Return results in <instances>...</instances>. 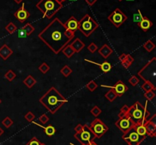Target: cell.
I'll return each instance as SVG.
<instances>
[{"instance_id": "6da1fadb", "label": "cell", "mask_w": 156, "mask_h": 145, "mask_svg": "<svg viewBox=\"0 0 156 145\" xmlns=\"http://www.w3.org/2000/svg\"><path fill=\"white\" fill-rule=\"evenodd\" d=\"M66 30L64 24L59 18H54L39 33L38 37L55 54H59L72 40L66 34Z\"/></svg>"}, {"instance_id": "7a4b0ae2", "label": "cell", "mask_w": 156, "mask_h": 145, "mask_svg": "<svg viewBox=\"0 0 156 145\" xmlns=\"http://www.w3.org/2000/svg\"><path fill=\"white\" fill-rule=\"evenodd\" d=\"M39 102L52 114H55L65 103H68L66 99L54 87L50 88L42 97Z\"/></svg>"}, {"instance_id": "3957f363", "label": "cell", "mask_w": 156, "mask_h": 145, "mask_svg": "<svg viewBox=\"0 0 156 145\" xmlns=\"http://www.w3.org/2000/svg\"><path fill=\"white\" fill-rule=\"evenodd\" d=\"M148 101L149 100L146 102V105L144 106L140 102L137 101L129 107L127 115L135 125H144L146 122L149 119L150 116V112L147 109Z\"/></svg>"}, {"instance_id": "277c9868", "label": "cell", "mask_w": 156, "mask_h": 145, "mask_svg": "<svg viewBox=\"0 0 156 145\" xmlns=\"http://www.w3.org/2000/svg\"><path fill=\"white\" fill-rule=\"evenodd\" d=\"M36 7L44 18L50 19L62 9V4L59 0H40L37 3Z\"/></svg>"}, {"instance_id": "5b68a950", "label": "cell", "mask_w": 156, "mask_h": 145, "mask_svg": "<svg viewBox=\"0 0 156 145\" xmlns=\"http://www.w3.org/2000/svg\"><path fill=\"white\" fill-rule=\"evenodd\" d=\"M138 75L144 81L151 82L156 85V58L153 57L138 72Z\"/></svg>"}, {"instance_id": "8992f818", "label": "cell", "mask_w": 156, "mask_h": 145, "mask_svg": "<svg viewBox=\"0 0 156 145\" xmlns=\"http://www.w3.org/2000/svg\"><path fill=\"white\" fill-rule=\"evenodd\" d=\"M98 27V23L96 22L89 15L86 14L79 21L78 30H80L86 37H88Z\"/></svg>"}, {"instance_id": "52a82bcc", "label": "cell", "mask_w": 156, "mask_h": 145, "mask_svg": "<svg viewBox=\"0 0 156 145\" xmlns=\"http://www.w3.org/2000/svg\"><path fill=\"white\" fill-rule=\"evenodd\" d=\"M74 138L79 141L82 145H88L91 141H94L96 137L91 131L89 126L88 125H85L83 126L82 132L75 134Z\"/></svg>"}, {"instance_id": "ba28073f", "label": "cell", "mask_w": 156, "mask_h": 145, "mask_svg": "<svg viewBox=\"0 0 156 145\" xmlns=\"http://www.w3.org/2000/svg\"><path fill=\"white\" fill-rule=\"evenodd\" d=\"M122 138L128 145H140L146 139V137L138 135L135 128L133 127L128 132L123 134Z\"/></svg>"}, {"instance_id": "9c48e42d", "label": "cell", "mask_w": 156, "mask_h": 145, "mask_svg": "<svg viewBox=\"0 0 156 145\" xmlns=\"http://www.w3.org/2000/svg\"><path fill=\"white\" fill-rule=\"evenodd\" d=\"M90 129L93 132L97 138H101L106 132L109 130L108 126H107L103 122L99 119H95L89 126Z\"/></svg>"}, {"instance_id": "30bf717a", "label": "cell", "mask_w": 156, "mask_h": 145, "mask_svg": "<svg viewBox=\"0 0 156 145\" xmlns=\"http://www.w3.org/2000/svg\"><path fill=\"white\" fill-rule=\"evenodd\" d=\"M108 20H109L116 27H120V26L127 20V16H126L120 9L117 8V9L108 16Z\"/></svg>"}, {"instance_id": "8fae6325", "label": "cell", "mask_w": 156, "mask_h": 145, "mask_svg": "<svg viewBox=\"0 0 156 145\" xmlns=\"http://www.w3.org/2000/svg\"><path fill=\"white\" fill-rule=\"evenodd\" d=\"M115 125L123 134L126 133V132H128L129 129H132L133 127L135 126L134 123L132 121V119L128 116V115H126V116H124L123 118L119 119L115 123Z\"/></svg>"}, {"instance_id": "7c38bea8", "label": "cell", "mask_w": 156, "mask_h": 145, "mask_svg": "<svg viewBox=\"0 0 156 145\" xmlns=\"http://www.w3.org/2000/svg\"><path fill=\"white\" fill-rule=\"evenodd\" d=\"M101 87L102 88H110V89L114 90V92L117 94V97H122L126 91H128V87L123 83L122 81H118L117 83L115 84L113 86H109V85H101Z\"/></svg>"}, {"instance_id": "4fadbf2b", "label": "cell", "mask_w": 156, "mask_h": 145, "mask_svg": "<svg viewBox=\"0 0 156 145\" xmlns=\"http://www.w3.org/2000/svg\"><path fill=\"white\" fill-rule=\"evenodd\" d=\"M145 127L146 129L148 136L154 138L156 136V115L154 114L150 119L145 123Z\"/></svg>"}, {"instance_id": "5bb4252c", "label": "cell", "mask_w": 156, "mask_h": 145, "mask_svg": "<svg viewBox=\"0 0 156 145\" xmlns=\"http://www.w3.org/2000/svg\"><path fill=\"white\" fill-rule=\"evenodd\" d=\"M30 15L28 12V11L25 9L24 3H23L22 6H21L20 9H18V10L14 13V16H15L21 23L24 22V21L30 17Z\"/></svg>"}, {"instance_id": "9a60e30c", "label": "cell", "mask_w": 156, "mask_h": 145, "mask_svg": "<svg viewBox=\"0 0 156 145\" xmlns=\"http://www.w3.org/2000/svg\"><path fill=\"white\" fill-rule=\"evenodd\" d=\"M34 31V27L30 23H27L24 27L19 29L18 32V38H26L30 36Z\"/></svg>"}, {"instance_id": "2e32d148", "label": "cell", "mask_w": 156, "mask_h": 145, "mask_svg": "<svg viewBox=\"0 0 156 145\" xmlns=\"http://www.w3.org/2000/svg\"><path fill=\"white\" fill-rule=\"evenodd\" d=\"M64 25L67 30L76 32L78 30V27H79V21L74 16H71L69 18L68 21L64 24Z\"/></svg>"}, {"instance_id": "e0dca14e", "label": "cell", "mask_w": 156, "mask_h": 145, "mask_svg": "<svg viewBox=\"0 0 156 145\" xmlns=\"http://www.w3.org/2000/svg\"><path fill=\"white\" fill-rule=\"evenodd\" d=\"M12 54H13V50L7 44H4L0 48V57L3 60H7Z\"/></svg>"}, {"instance_id": "ac0fdd59", "label": "cell", "mask_w": 156, "mask_h": 145, "mask_svg": "<svg viewBox=\"0 0 156 145\" xmlns=\"http://www.w3.org/2000/svg\"><path fill=\"white\" fill-rule=\"evenodd\" d=\"M99 54L101 55V56L105 59H108L113 53V50L111 47H110L108 44H104L100 49H98Z\"/></svg>"}, {"instance_id": "d6986e66", "label": "cell", "mask_w": 156, "mask_h": 145, "mask_svg": "<svg viewBox=\"0 0 156 145\" xmlns=\"http://www.w3.org/2000/svg\"><path fill=\"white\" fill-rule=\"evenodd\" d=\"M138 25L141 27V29L143 30V31L146 32L147 30H149L152 26H153V23H152V21L147 18V17L144 16L143 17V20L139 23Z\"/></svg>"}, {"instance_id": "ffe728a7", "label": "cell", "mask_w": 156, "mask_h": 145, "mask_svg": "<svg viewBox=\"0 0 156 145\" xmlns=\"http://www.w3.org/2000/svg\"><path fill=\"white\" fill-rule=\"evenodd\" d=\"M70 46L76 53H79L82 49H84V47H85V44L79 38H76L73 43H71Z\"/></svg>"}, {"instance_id": "44dd1931", "label": "cell", "mask_w": 156, "mask_h": 145, "mask_svg": "<svg viewBox=\"0 0 156 145\" xmlns=\"http://www.w3.org/2000/svg\"><path fill=\"white\" fill-rule=\"evenodd\" d=\"M85 60L86 61V62H89V63L94 64V65H98V66L100 67V68L101 69V71H103L104 73H108V71H111V67H112L111 66V64L108 62H103L102 64H98V63H97V62H93V61L88 60V59H85Z\"/></svg>"}, {"instance_id": "7402d4cb", "label": "cell", "mask_w": 156, "mask_h": 145, "mask_svg": "<svg viewBox=\"0 0 156 145\" xmlns=\"http://www.w3.org/2000/svg\"><path fill=\"white\" fill-rule=\"evenodd\" d=\"M32 123H34L37 126H40L41 128H42L44 131V133H45L47 136L52 137L56 134V129H55L53 126H51V125H49V126H47V127H44V126H41V125L37 124V123H34V122H32Z\"/></svg>"}, {"instance_id": "603a6c76", "label": "cell", "mask_w": 156, "mask_h": 145, "mask_svg": "<svg viewBox=\"0 0 156 145\" xmlns=\"http://www.w3.org/2000/svg\"><path fill=\"white\" fill-rule=\"evenodd\" d=\"M23 83L26 85L27 88H31L37 84V81L34 78H33V76L28 75L27 77H26V78L23 81Z\"/></svg>"}, {"instance_id": "cb8c5ba5", "label": "cell", "mask_w": 156, "mask_h": 145, "mask_svg": "<svg viewBox=\"0 0 156 145\" xmlns=\"http://www.w3.org/2000/svg\"><path fill=\"white\" fill-rule=\"evenodd\" d=\"M136 131L138 133V135H140V136L146 137L147 136V132H146V129L145 127V125L143 124H140V125H135L134 126Z\"/></svg>"}, {"instance_id": "d4e9b609", "label": "cell", "mask_w": 156, "mask_h": 145, "mask_svg": "<svg viewBox=\"0 0 156 145\" xmlns=\"http://www.w3.org/2000/svg\"><path fill=\"white\" fill-rule=\"evenodd\" d=\"M62 52L67 58H69H69H71L72 56H73V55L76 53V52H75L74 50L72 48V47L70 46V44H68L67 46H66V47L62 50Z\"/></svg>"}, {"instance_id": "484cf974", "label": "cell", "mask_w": 156, "mask_h": 145, "mask_svg": "<svg viewBox=\"0 0 156 145\" xmlns=\"http://www.w3.org/2000/svg\"><path fill=\"white\" fill-rule=\"evenodd\" d=\"M142 89H143L145 92H148V91H155L156 86L155 85H152L151 82L145 81L144 84L142 85Z\"/></svg>"}, {"instance_id": "4316f807", "label": "cell", "mask_w": 156, "mask_h": 145, "mask_svg": "<svg viewBox=\"0 0 156 145\" xmlns=\"http://www.w3.org/2000/svg\"><path fill=\"white\" fill-rule=\"evenodd\" d=\"M105 97H106L107 100H109L110 102H113L118 97H117V94L114 92V90L111 89L110 91H108V92H107L106 94H105Z\"/></svg>"}, {"instance_id": "83f0119b", "label": "cell", "mask_w": 156, "mask_h": 145, "mask_svg": "<svg viewBox=\"0 0 156 145\" xmlns=\"http://www.w3.org/2000/svg\"><path fill=\"white\" fill-rule=\"evenodd\" d=\"M60 73L64 76V77L67 78V77H69V76L72 73H73V70H72V68H70L69 65H64L62 68H61Z\"/></svg>"}, {"instance_id": "f1b7e54d", "label": "cell", "mask_w": 156, "mask_h": 145, "mask_svg": "<svg viewBox=\"0 0 156 145\" xmlns=\"http://www.w3.org/2000/svg\"><path fill=\"white\" fill-rule=\"evenodd\" d=\"M143 48L146 50L147 52H152L154 49L155 48V45L152 40H149L146 41L144 44H143Z\"/></svg>"}, {"instance_id": "f546056e", "label": "cell", "mask_w": 156, "mask_h": 145, "mask_svg": "<svg viewBox=\"0 0 156 145\" xmlns=\"http://www.w3.org/2000/svg\"><path fill=\"white\" fill-rule=\"evenodd\" d=\"M5 28L7 30L8 33H10V34H12V33H14L17 30V26L15 25L13 22H9V24L5 26Z\"/></svg>"}, {"instance_id": "4dcf8cb0", "label": "cell", "mask_w": 156, "mask_h": 145, "mask_svg": "<svg viewBox=\"0 0 156 145\" xmlns=\"http://www.w3.org/2000/svg\"><path fill=\"white\" fill-rule=\"evenodd\" d=\"M4 78L5 79H7L9 81H13L14 79L16 78V74H15V73L12 70L10 69V70H9V71H8L5 74Z\"/></svg>"}, {"instance_id": "1f68e13d", "label": "cell", "mask_w": 156, "mask_h": 145, "mask_svg": "<svg viewBox=\"0 0 156 145\" xmlns=\"http://www.w3.org/2000/svg\"><path fill=\"white\" fill-rule=\"evenodd\" d=\"M13 120H12V119L9 118V116L5 117V118L2 120V124L3 126H4V127L6 128V129H9V128L13 125Z\"/></svg>"}, {"instance_id": "d6a6232c", "label": "cell", "mask_w": 156, "mask_h": 145, "mask_svg": "<svg viewBox=\"0 0 156 145\" xmlns=\"http://www.w3.org/2000/svg\"><path fill=\"white\" fill-rule=\"evenodd\" d=\"M98 85L97 84L95 83V81H89L86 85L87 89L89 91H91V92H93V91H95L98 88Z\"/></svg>"}, {"instance_id": "836d02e7", "label": "cell", "mask_w": 156, "mask_h": 145, "mask_svg": "<svg viewBox=\"0 0 156 145\" xmlns=\"http://www.w3.org/2000/svg\"><path fill=\"white\" fill-rule=\"evenodd\" d=\"M50 66H49V65H47L46 62H43V63L41 64L39 67H38V69H39V71L44 74H46L47 72H48L49 70H50Z\"/></svg>"}, {"instance_id": "e575fe53", "label": "cell", "mask_w": 156, "mask_h": 145, "mask_svg": "<svg viewBox=\"0 0 156 145\" xmlns=\"http://www.w3.org/2000/svg\"><path fill=\"white\" fill-rule=\"evenodd\" d=\"M143 15H142L141 11L140 10L137 11L136 13H135L133 15V21L135 23H137V24H139V23L143 20Z\"/></svg>"}, {"instance_id": "d590c367", "label": "cell", "mask_w": 156, "mask_h": 145, "mask_svg": "<svg viewBox=\"0 0 156 145\" xmlns=\"http://www.w3.org/2000/svg\"><path fill=\"white\" fill-rule=\"evenodd\" d=\"M144 97L147 99V100L152 101V100L155 97V92H154V91H148V92H145Z\"/></svg>"}, {"instance_id": "8d00e7d4", "label": "cell", "mask_w": 156, "mask_h": 145, "mask_svg": "<svg viewBox=\"0 0 156 145\" xmlns=\"http://www.w3.org/2000/svg\"><path fill=\"white\" fill-rule=\"evenodd\" d=\"M91 113L94 116V117H98L101 113V109L98 106H94L92 109H91Z\"/></svg>"}, {"instance_id": "74e56055", "label": "cell", "mask_w": 156, "mask_h": 145, "mask_svg": "<svg viewBox=\"0 0 156 145\" xmlns=\"http://www.w3.org/2000/svg\"><path fill=\"white\" fill-rule=\"evenodd\" d=\"M129 83L132 86H136L139 83H140V79L135 75H133L129 79Z\"/></svg>"}, {"instance_id": "f35d334b", "label": "cell", "mask_w": 156, "mask_h": 145, "mask_svg": "<svg viewBox=\"0 0 156 145\" xmlns=\"http://www.w3.org/2000/svg\"><path fill=\"white\" fill-rule=\"evenodd\" d=\"M88 50H89V52H91V53H94L98 50V46L96 45L94 43H90L89 45L88 46Z\"/></svg>"}, {"instance_id": "ab89813d", "label": "cell", "mask_w": 156, "mask_h": 145, "mask_svg": "<svg viewBox=\"0 0 156 145\" xmlns=\"http://www.w3.org/2000/svg\"><path fill=\"white\" fill-rule=\"evenodd\" d=\"M34 118L35 116L31 112H28L25 116H24V119H25L27 122H29V123H32V122L34 121Z\"/></svg>"}, {"instance_id": "60d3db41", "label": "cell", "mask_w": 156, "mask_h": 145, "mask_svg": "<svg viewBox=\"0 0 156 145\" xmlns=\"http://www.w3.org/2000/svg\"><path fill=\"white\" fill-rule=\"evenodd\" d=\"M41 143L40 142L39 140L36 137H34L26 144V145H41Z\"/></svg>"}, {"instance_id": "b9f144b4", "label": "cell", "mask_w": 156, "mask_h": 145, "mask_svg": "<svg viewBox=\"0 0 156 145\" xmlns=\"http://www.w3.org/2000/svg\"><path fill=\"white\" fill-rule=\"evenodd\" d=\"M49 121V117L47 116V114H43L42 116H41V117H39V122L43 125H45L46 123H48Z\"/></svg>"}, {"instance_id": "7bdbcfd3", "label": "cell", "mask_w": 156, "mask_h": 145, "mask_svg": "<svg viewBox=\"0 0 156 145\" xmlns=\"http://www.w3.org/2000/svg\"><path fill=\"white\" fill-rule=\"evenodd\" d=\"M129 106H128L127 105H123V106L121 107V109H120V112H123V113H125L126 115H127L128 112H129Z\"/></svg>"}, {"instance_id": "ee69618b", "label": "cell", "mask_w": 156, "mask_h": 145, "mask_svg": "<svg viewBox=\"0 0 156 145\" xmlns=\"http://www.w3.org/2000/svg\"><path fill=\"white\" fill-rule=\"evenodd\" d=\"M75 131H76V133H79V132H82V129H83V126L82 124H78L77 126L75 127Z\"/></svg>"}, {"instance_id": "f6af8a7d", "label": "cell", "mask_w": 156, "mask_h": 145, "mask_svg": "<svg viewBox=\"0 0 156 145\" xmlns=\"http://www.w3.org/2000/svg\"><path fill=\"white\" fill-rule=\"evenodd\" d=\"M98 0H85V2H87V4L89 6H92L94 3L97 2Z\"/></svg>"}, {"instance_id": "bcb514c9", "label": "cell", "mask_w": 156, "mask_h": 145, "mask_svg": "<svg viewBox=\"0 0 156 145\" xmlns=\"http://www.w3.org/2000/svg\"><path fill=\"white\" fill-rule=\"evenodd\" d=\"M126 55H127V54H125V53H123V54L120 55V57H119V60H120V62H122V61L124 60V59H126Z\"/></svg>"}, {"instance_id": "7dc6e473", "label": "cell", "mask_w": 156, "mask_h": 145, "mask_svg": "<svg viewBox=\"0 0 156 145\" xmlns=\"http://www.w3.org/2000/svg\"><path fill=\"white\" fill-rule=\"evenodd\" d=\"M126 116V114L123 113V112H119V114H118V117H119V119L123 118V117Z\"/></svg>"}, {"instance_id": "c3c4849f", "label": "cell", "mask_w": 156, "mask_h": 145, "mask_svg": "<svg viewBox=\"0 0 156 145\" xmlns=\"http://www.w3.org/2000/svg\"><path fill=\"white\" fill-rule=\"evenodd\" d=\"M3 134H4V130H3V129L0 127V137H1Z\"/></svg>"}, {"instance_id": "681fc988", "label": "cell", "mask_w": 156, "mask_h": 145, "mask_svg": "<svg viewBox=\"0 0 156 145\" xmlns=\"http://www.w3.org/2000/svg\"><path fill=\"white\" fill-rule=\"evenodd\" d=\"M14 1H15V2L17 3V4H20V3L24 1V0H14Z\"/></svg>"}, {"instance_id": "f907efd6", "label": "cell", "mask_w": 156, "mask_h": 145, "mask_svg": "<svg viewBox=\"0 0 156 145\" xmlns=\"http://www.w3.org/2000/svg\"><path fill=\"white\" fill-rule=\"evenodd\" d=\"M88 145H98V144L97 143L94 142V141H91V142L90 143V144H88Z\"/></svg>"}, {"instance_id": "816d5d0a", "label": "cell", "mask_w": 156, "mask_h": 145, "mask_svg": "<svg viewBox=\"0 0 156 145\" xmlns=\"http://www.w3.org/2000/svg\"><path fill=\"white\" fill-rule=\"evenodd\" d=\"M59 2H64V1H66V0H59Z\"/></svg>"}, {"instance_id": "f5cc1de1", "label": "cell", "mask_w": 156, "mask_h": 145, "mask_svg": "<svg viewBox=\"0 0 156 145\" xmlns=\"http://www.w3.org/2000/svg\"><path fill=\"white\" fill-rule=\"evenodd\" d=\"M41 145H47V144H44V143H41Z\"/></svg>"}, {"instance_id": "db71d44e", "label": "cell", "mask_w": 156, "mask_h": 145, "mask_svg": "<svg viewBox=\"0 0 156 145\" xmlns=\"http://www.w3.org/2000/svg\"><path fill=\"white\" fill-rule=\"evenodd\" d=\"M70 145H76V144H73V143H70Z\"/></svg>"}, {"instance_id": "11a10c76", "label": "cell", "mask_w": 156, "mask_h": 145, "mask_svg": "<svg viewBox=\"0 0 156 145\" xmlns=\"http://www.w3.org/2000/svg\"><path fill=\"white\" fill-rule=\"evenodd\" d=\"M126 1H134V0H126Z\"/></svg>"}, {"instance_id": "9f6ffc18", "label": "cell", "mask_w": 156, "mask_h": 145, "mask_svg": "<svg viewBox=\"0 0 156 145\" xmlns=\"http://www.w3.org/2000/svg\"><path fill=\"white\" fill-rule=\"evenodd\" d=\"M1 103H2V100H1V99H0V104H1Z\"/></svg>"}, {"instance_id": "6f0895ef", "label": "cell", "mask_w": 156, "mask_h": 145, "mask_svg": "<svg viewBox=\"0 0 156 145\" xmlns=\"http://www.w3.org/2000/svg\"><path fill=\"white\" fill-rule=\"evenodd\" d=\"M69 1H76V0H69Z\"/></svg>"}, {"instance_id": "680465c9", "label": "cell", "mask_w": 156, "mask_h": 145, "mask_svg": "<svg viewBox=\"0 0 156 145\" xmlns=\"http://www.w3.org/2000/svg\"><path fill=\"white\" fill-rule=\"evenodd\" d=\"M119 1H120V2H121V1H123V0H119Z\"/></svg>"}]
</instances>
